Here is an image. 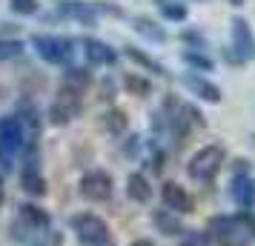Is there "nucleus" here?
Instances as JSON below:
<instances>
[{"instance_id": "nucleus-1", "label": "nucleus", "mask_w": 255, "mask_h": 246, "mask_svg": "<svg viewBox=\"0 0 255 246\" xmlns=\"http://www.w3.org/2000/svg\"><path fill=\"white\" fill-rule=\"evenodd\" d=\"M32 46L46 63H66L72 58V37L60 35H35Z\"/></svg>"}, {"instance_id": "nucleus-2", "label": "nucleus", "mask_w": 255, "mask_h": 246, "mask_svg": "<svg viewBox=\"0 0 255 246\" xmlns=\"http://www.w3.org/2000/svg\"><path fill=\"white\" fill-rule=\"evenodd\" d=\"M221 164H224V146L209 143L201 152L192 155V161H189V175L198 177V180H209V177L221 169Z\"/></svg>"}, {"instance_id": "nucleus-3", "label": "nucleus", "mask_w": 255, "mask_h": 246, "mask_svg": "<svg viewBox=\"0 0 255 246\" xmlns=\"http://www.w3.org/2000/svg\"><path fill=\"white\" fill-rule=\"evenodd\" d=\"M230 35H232V52H235V60H255V32L250 20L235 14L230 26Z\"/></svg>"}, {"instance_id": "nucleus-4", "label": "nucleus", "mask_w": 255, "mask_h": 246, "mask_svg": "<svg viewBox=\"0 0 255 246\" xmlns=\"http://www.w3.org/2000/svg\"><path fill=\"white\" fill-rule=\"evenodd\" d=\"M75 232L81 241H86L89 246H109L112 244V235H109V226H106L98 215H78L75 218Z\"/></svg>"}, {"instance_id": "nucleus-5", "label": "nucleus", "mask_w": 255, "mask_h": 246, "mask_svg": "<svg viewBox=\"0 0 255 246\" xmlns=\"http://www.w3.org/2000/svg\"><path fill=\"white\" fill-rule=\"evenodd\" d=\"M78 112H81V97H75V94H69V92H60V97L49 106V120H52L55 126H63V123L75 120Z\"/></svg>"}, {"instance_id": "nucleus-6", "label": "nucleus", "mask_w": 255, "mask_h": 246, "mask_svg": "<svg viewBox=\"0 0 255 246\" xmlns=\"http://www.w3.org/2000/svg\"><path fill=\"white\" fill-rule=\"evenodd\" d=\"M81 192L89 200H106V198H112V177L106 175V172H89V175L83 177Z\"/></svg>"}, {"instance_id": "nucleus-7", "label": "nucleus", "mask_w": 255, "mask_h": 246, "mask_svg": "<svg viewBox=\"0 0 255 246\" xmlns=\"http://www.w3.org/2000/svg\"><path fill=\"white\" fill-rule=\"evenodd\" d=\"M184 86L192 94H198L201 100H207V103H221V89L212 81H207L204 75H186Z\"/></svg>"}, {"instance_id": "nucleus-8", "label": "nucleus", "mask_w": 255, "mask_h": 246, "mask_svg": "<svg viewBox=\"0 0 255 246\" xmlns=\"http://www.w3.org/2000/svg\"><path fill=\"white\" fill-rule=\"evenodd\" d=\"M83 55L92 66H106V63H115V49L106 46L104 40H95V37H86L83 40Z\"/></svg>"}, {"instance_id": "nucleus-9", "label": "nucleus", "mask_w": 255, "mask_h": 246, "mask_svg": "<svg viewBox=\"0 0 255 246\" xmlns=\"http://www.w3.org/2000/svg\"><path fill=\"white\" fill-rule=\"evenodd\" d=\"M161 195H163V203H166L169 209H175V212H192V198H189V192L181 189L178 183H172V180H166V183H163Z\"/></svg>"}, {"instance_id": "nucleus-10", "label": "nucleus", "mask_w": 255, "mask_h": 246, "mask_svg": "<svg viewBox=\"0 0 255 246\" xmlns=\"http://www.w3.org/2000/svg\"><path fill=\"white\" fill-rule=\"evenodd\" d=\"M89 83H92V75L86 69H69L63 75V89H60V92H69V94H75V97H81V94L89 89Z\"/></svg>"}, {"instance_id": "nucleus-11", "label": "nucleus", "mask_w": 255, "mask_h": 246, "mask_svg": "<svg viewBox=\"0 0 255 246\" xmlns=\"http://www.w3.org/2000/svg\"><path fill=\"white\" fill-rule=\"evenodd\" d=\"M20 138H23L20 120L6 117V120L0 123V143H3V149H17V146H20Z\"/></svg>"}, {"instance_id": "nucleus-12", "label": "nucleus", "mask_w": 255, "mask_h": 246, "mask_svg": "<svg viewBox=\"0 0 255 246\" xmlns=\"http://www.w3.org/2000/svg\"><path fill=\"white\" fill-rule=\"evenodd\" d=\"M132 26H135L138 35H143L146 40H152V43H163V40H166V32H163L155 20H149V17H135Z\"/></svg>"}, {"instance_id": "nucleus-13", "label": "nucleus", "mask_w": 255, "mask_h": 246, "mask_svg": "<svg viewBox=\"0 0 255 246\" xmlns=\"http://www.w3.org/2000/svg\"><path fill=\"white\" fill-rule=\"evenodd\" d=\"M127 192H129V198L138 200V203H146V200L152 198V189H149V183H146V177L143 175H129Z\"/></svg>"}, {"instance_id": "nucleus-14", "label": "nucleus", "mask_w": 255, "mask_h": 246, "mask_svg": "<svg viewBox=\"0 0 255 246\" xmlns=\"http://www.w3.org/2000/svg\"><path fill=\"white\" fill-rule=\"evenodd\" d=\"M158 12L166 20H172V23H181V20H186V14H189L181 0H158Z\"/></svg>"}, {"instance_id": "nucleus-15", "label": "nucleus", "mask_w": 255, "mask_h": 246, "mask_svg": "<svg viewBox=\"0 0 255 246\" xmlns=\"http://www.w3.org/2000/svg\"><path fill=\"white\" fill-rule=\"evenodd\" d=\"M124 86H127L129 94H138V97L152 94V83L146 81V78H140V75H127V78H124Z\"/></svg>"}, {"instance_id": "nucleus-16", "label": "nucleus", "mask_w": 255, "mask_h": 246, "mask_svg": "<svg viewBox=\"0 0 255 246\" xmlns=\"http://www.w3.org/2000/svg\"><path fill=\"white\" fill-rule=\"evenodd\" d=\"M127 112H121V109H112V112H106L104 115V126L112 135H121V132H127Z\"/></svg>"}, {"instance_id": "nucleus-17", "label": "nucleus", "mask_w": 255, "mask_h": 246, "mask_svg": "<svg viewBox=\"0 0 255 246\" xmlns=\"http://www.w3.org/2000/svg\"><path fill=\"white\" fill-rule=\"evenodd\" d=\"M155 223L163 235H181V218H172L169 212H155Z\"/></svg>"}, {"instance_id": "nucleus-18", "label": "nucleus", "mask_w": 255, "mask_h": 246, "mask_svg": "<svg viewBox=\"0 0 255 246\" xmlns=\"http://www.w3.org/2000/svg\"><path fill=\"white\" fill-rule=\"evenodd\" d=\"M184 63H189L192 69L198 72H212V58H207V55H201V52H195V49H186L184 52Z\"/></svg>"}, {"instance_id": "nucleus-19", "label": "nucleus", "mask_w": 255, "mask_h": 246, "mask_svg": "<svg viewBox=\"0 0 255 246\" xmlns=\"http://www.w3.org/2000/svg\"><path fill=\"white\" fill-rule=\"evenodd\" d=\"M17 55H23V40L0 37V60H14Z\"/></svg>"}, {"instance_id": "nucleus-20", "label": "nucleus", "mask_w": 255, "mask_h": 246, "mask_svg": "<svg viewBox=\"0 0 255 246\" xmlns=\"http://www.w3.org/2000/svg\"><path fill=\"white\" fill-rule=\"evenodd\" d=\"M124 55H127L129 60H135L138 66H143V69H152V72H163L161 66H158V63H155V60L149 58V55H143V52H140V49H135V46H127V49H124Z\"/></svg>"}, {"instance_id": "nucleus-21", "label": "nucleus", "mask_w": 255, "mask_h": 246, "mask_svg": "<svg viewBox=\"0 0 255 246\" xmlns=\"http://www.w3.org/2000/svg\"><path fill=\"white\" fill-rule=\"evenodd\" d=\"M23 189L32 192V195H43V192H46V180H43L40 175H35L32 169H26L23 172Z\"/></svg>"}, {"instance_id": "nucleus-22", "label": "nucleus", "mask_w": 255, "mask_h": 246, "mask_svg": "<svg viewBox=\"0 0 255 246\" xmlns=\"http://www.w3.org/2000/svg\"><path fill=\"white\" fill-rule=\"evenodd\" d=\"M9 9L14 14H20V17H29V14H37L40 3L37 0H9Z\"/></svg>"}, {"instance_id": "nucleus-23", "label": "nucleus", "mask_w": 255, "mask_h": 246, "mask_svg": "<svg viewBox=\"0 0 255 246\" xmlns=\"http://www.w3.org/2000/svg\"><path fill=\"white\" fill-rule=\"evenodd\" d=\"M232 195H235V198H238L244 206H247V203L255 198V180H241L238 186L232 189Z\"/></svg>"}, {"instance_id": "nucleus-24", "label": "nucleus", "mask_w": 255, "mask_h": 246, "mask_svg": "<svg viewBox=\"0 0 255 246\" xmlns=\"http://www.w3.org/2000/svg\"><path fill=\"white\" fill-rule=\"evenodd\" d=\"M20 209H23V218H29V221L37 223V226H46V223H49L46 212H40L37 206H32V203H29V206H20Z\"/></svg>"}, {"instance_id": "nucleus-25", "label": "nucleus", "mask_w": 255, "mask_h": 246, "mask_svg": "<svg viewBox=\"0 0 255 246\" xmlns=\"http://www.w3.org/2000/svg\"><path fill=\"white\" fill-rule=\"evenodd\" d=\"M181 246H209V244H207V235H201V232H189V235H184Z\"/></svg>"}, {"instance_id": "nucleus-26", "label": "nucleus", "mask_w": 255, "mask_h": 246, "mask_svg": "<svg viewBox=\"0 0 255 246\" xmlns=\"http://www.w3.org/2000/svg\"><path fill=\"white\" fill-rule=\"evenodd\" d=\"M132 246H152V241H135Z\"/></svg>"}, {"instance_id": "nucleus-27", "label": "nucleus", "mask_w": 255, "mask_h": 246, "mask_svg": "<svg viewBox=\"0 0 255 246\" xmlns=\"http://www.w3.org/2000/svg\"><path fill=\"white\" fill-rule=\"evenodd\" d=\"M230 3H235V6H241V3H247V0H230Z\"/></svg>"}, {"instance_id": "nucleus-28", "label": "nucleus", "mask_w": 255, "mask_h": 246, "mask_svg": "<svg viewBox=\"0 0 255 246\" xmlns=\"http://www.w3.org/2000/svg\"><path fill=\"white\" fill-rule=\"evenodd\" d=\"M0 200H3V183H0Z\"/></svg>"}, {"instance_id": "nucleus-29", "label": "nucleus", "mask_w": 255, "mask_h": 246, "mask_svg": "<svg viewBox=\"0 0 255 246\" xmlns=\"http://www.w3.org/2000/svg\"><path fill=\"white\" fill-rule=\"evenodd\" d=\"M58 3H66V0H58Z\"/></svg>"}]
</instances>
